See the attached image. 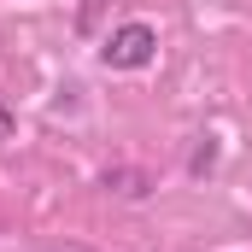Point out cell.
Masks as SVG:
<instances>
[{"label":"cell","instance_id":"cell-2","mask_svg":"<svg viewBox=\"0 0 252 252\" xmlns=\"http://www.w3.org/2000/svg\"><path fill=\"white\" fill-rule=\"evenodd\" d=\"M12 135H18V118H12V112H6V100H0V141H12Z\"/></svg>","mask_w":252,"mask_h":252},{"label":"cell","instance_id":"cell-1","mask_svg":"<svg viewBox=\"0 0 252 252\" xmlns=\"http://www.w3.org/2000/svg\"><path fill=\"white\" fill-rule=\"evenodd\" d=\"M153 53H158V30L153 24H124L100 47V59L112 64V70H141V64H153Z\"/></svg>","mask_w":252,"mask_h":252}]
</instances>
